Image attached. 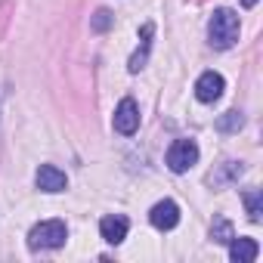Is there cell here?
<instances>
[{
	"instance_id": "cell-1",
	"label": "cell",
	"mask_w": 263,
	"mask_h": 263,
	"mask_svg": "<svg viewBox=\"0 0 263 263\" xmlns=\"http://www.w3.org/2000/svg\"><path fill=\"white\" fill-rule=\"evenodd\" d=\"M238 16L232 13V10H226V7H220V10H214V16H211V22H208V37H211V44L217 47V50H229L235 41H238Z\"/></svg>"
},
{
	"instance_id": "cell-2",
	"label": "cell",
	"mask_w": 263,
	"mask_h": 263,
	"mask_svg": "<svg viewBox=\"0 0 263 263\" xmlns=\"http://www.w3.org/2000/svg\"><path fill=\"white\" fill-rule=\"evenodd\" d=\"M68 238V226L62 220H44L37 226H31L28 232V248L31 251H56L62 248Z\"/></svg>"
},
{
	"instance_id": "cell-3",
	"label": "cell",
	"mask_w": 263,
	"mask_h": 263,
	"mask_svg": "<svg viewBox=\"0 0 263 263\" xmlns=\"http://www.w3.org/2000/svg\"><path fill=\"white\" fill-rule=\"evenodd\" d=\"M164 161H167V167H171L174 174L192 171L195 161H198V146H195V140H177V143H171Z\"/></svg>"
},
{
	"instance_id": "cell-4",
	"label": "cell",
	"mask_w": 263,
	"mask_h": 263,
	"mask_svg": "<svg viewBox=\"0 0 263 263\" xmlns=\"http://www.w3.org/2000/svg\"><path fill=\"white\" fill-rule=\"evenodd\" d=\"M111 124H115L118 134L134 137L137 130H140V105H137L134 99H130V96H127V99H121V102H118V108H115Z\"/></svg>"
},
{
	"instance_id": "cell-5",
	"label": "cell",
	"mask_w": 263,
	"mask_h": 263,
	"mask_svg": "<svg viewBox=\"0 0 263 263\" xmlns=\"http://www.w3.org/2000/svg\"><path fill=\"white\" fill-rule=\"evenodd\" d=\"M223 87H226V81L220 71H204L195 81V96H198V102H217L223 96Z\"/></svg>"
},
{
	"instance_id": "cell-6",
	"label": "cell",
	"mask_w": 263,
	"mask_h": 263,
	"mask_svg": "<svg viewBox=\"0 0 263 263\" xmlns=\"http://www.w3.org/2000/svg\"><path fill=\"white\" fill-rule=\"evenodd\" d=\"M149 220H152V226H155V229H161V232L174 229V226L180 223V208H177V201H171V198L158 201V204L149 211Z\"/></svg>"
},
{
	"instance_id": "cell-7",
	"label": "cell",
	"mask_w": 263,
	"mask_h": 263,
	"mask_svg": "<svg viewBox=\"0 0 263 263\" xmlns=\"http://www.w3.org/2000/svg\"><path fill=\"white\" fill-rule=\"evenodd\" d=\"M34 183H37V189L41 192H62L65 186H68V180H65V174L56 167V164H41L37 167V174H34Z\"/></svg>"
},
{
	"instance_id": "cell-8",
	"label": "cell",
	"mask_w": 263,
	"mask_h": 263,
	"mask_svg": "<svg viewBox=\"0 0 263 263\" xmlns=\"http://www.w3.org/2000/svg\"><path fill=\"white\" fill-rule=\"evenodd\" d=\"M127 229H130V223H127V217H121V214H108V217L99 220V235H102L108 245H121V241L127 238Z\"/></svg>"
},
{
	"instance_id": "cell-9",
	"label": "cell",
	"mask_w": 263,
	"mask_h": 263,
	"mask_svg": "<svg viewBox=\"0 0 263 263\" xmlns=\"http://www.w3.org/2000/svg\"><path fill=\"white\" fill-rule=\"evenodd\" d=\"M257 254H260V245L254 238H235L232 235V241H229V260L232 263H254Z\"/></svg>"
},
{
	"instance_id": "cell-10",
	"label": "cell",
	"mask_w": 263,
	"mask_h": 263,
	"mask_svg": "<svg viewBox=\"0 0 263 263\" xmlns=\"http://www.w3.org/2000/svg\"><path fill=\"white\" fill-rule=\"evenodd\" d=\"M152 34H155V25H152V22H146V25L140 28V41H143V44H140V50H137L134 56H130V62H127V68L134 71V74H137V71L146 65V59H149V50H152Z\"/></svg>"
},
{
	"instance_id": "cell-11",
	"label": "cell",
	"mask_w": 263,
	"mask_h": 263,
	"mask_svg": "<svg viewBox=\"0 0 263 263\" xmlns=\"http://www.w3.org/2000/svg\"><path fill=\"white\" fill-rule=\"evenodd\" d=\"M241 198H245V208H248V220L260 223V217H263V192L260 189H248Z\"/></svg>"
},
{
	"instance_id": "cell-12",
	"label": "cell",
	"mask_w": 263,
	"mask_h": 263,
	"mask_svg": "<svg viewBox=\"0 0 263 263\" xmlns=\"http://www.w3.org/2000/svg\"><path fill=\"white\" fill-rule=\"evenodd\" d=\"M232 223L226 220V217H214V223H211V238L217 241V245H229L232 241Z\"/></svg>"
},
{
	"instance_id": "cell-13",
	"label": "cell",
	"mask_w": 263,
	"mask_h": 263,
	"mask_svg": "<svg viewBox=\"0 0 263 263\" xmlns=\"http://www.w3.org/2000/svg\"><path fill=\"white\" fill-rule=\"evenodd\" d=\"M241 124H245L241 111H226V115L217 118V130H220V134H238Z\"/></svg>"
},
{
	"instance_id": "cell-14",
	"label": "cell",
	"mask_w": 263,
	"mask_h": 263,
	"mask_svg": "<svg viewBox=\"0 0 263 263\" xmlns=\"http://www.w3.org/2000/svg\"><path fill=\"white\" fill-rule=\"evenodd\" d=\"M111 22H115V16H111L108 10H99V13L93 16L90 28H93V31H108V28H111Z\"/></svg>"
},
{
	"instance_id": "cell-15",
	"label": "cell",
	"mask_w": 263,
	"mask_h": 263,
	"mask_svg": "<svg viewBox=\"0 0 263 263\" xmlns=\"http://www.w3.org/2000/svg\"><path fill=\"white\" fill-rule=\"evenodd\" d=\"M241 4H245V7H254V4H257V0H241Z\"/></svg>"
}]
</instances>
